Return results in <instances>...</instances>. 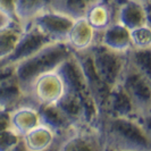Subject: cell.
I'll list each match as a JSON object with an SVG mask.
<instances>
[{"label": "cell", "instance_id": "obj_25", "mask_svg": "<svg viewBox=\"0 0 151 151\" xmlns=\"http://www.w3.org/2000/svg\"><path fill=\"white\" fill-rule=\"evenodd\" d=\"M21 137L12 129L0 132V151H10L21 142Z\"/></svg>", "mask_w": 151, "mask_h": 151}, {"label": "cell", "instance_id": "obj_1", "mask_svg": "<svg viewBox=\"0 0 151 151\" xmlns=\"http://www.w3.org/2000/svg\"><path fill=\"white\" fill-rule=\"evenodd\" d=\"M108 151H150V125L136 118L105 117L98 122Z\"/></svg>", "mask_w": 151, "mask_h": 151}, {"label": "cell", "instance_id": "obj_15", "mask_svg": "<svg viewBox=\"0 0 151 151\" xmlns=\"http://www.w3.org/2000/svg\"><path fill=\"white\" fill-rule=\"evenodd\" d=\"M40 124L39 109L29 102L17 106L9 113V127L21 139Z\"/></svg>", "mask_w": 151, "mask_h": 151}, {"label": "cell", "instance_id": "obj_9", "mask_svg": "<svg viewBox=\"0 0 151 151\" xmlns=\"http://www.w3.org/2000/svg\"><path fill=\"white\" fill-rule=\"evenodd\" d=\"M74 55H75L76 59H77L80 66L82 68L84 77H85L86 83L89 85V89H90V92L91 94H92L94 105H96L97 110H98V122H99L100 117L102 116V114L105 111L107 99H108L110 90L107 88L105 84L102 83V81L97 75L88 51L81 53H74Z\"/></svg>", "mask_w": 151, "mask_h": 151}, {"label": "cell", "instance_id": "obj_19", "mask_svg": "<svg viewBox=\"0 0 151 151\" xmlns=\"http://www.w3.org/2000/svg\"><path fill=\"white\" fill-rule=\"evenodd\" d=\"M58 137L49 127L40 124L35 129L22 137V142L26 151H47L52 147Z\"/></svg>", "mask_w": 151, "mask_h": 151}, {"label": "cell", "instance_id": "obj_23", "mask_svg": "<svg viewBox=\"0 0 151 151\" xmlns=\"http://www.w3.org/2000/svg\"><path fill=\"white\" fill-rule=\"evenodd\" d=\"M127 65L151 78V49H129L126 52Z\"/></svg>", "mask_w": 151, "mask_h": 151}, {"label": "cell", "instance_id": "obj_7", "mask_svg": "<svg viewBox=\"0 0 151 151\" xmlns=\"http://www.w3.org/2000/svg\"><path fill=\"white\" fill-rule=\"evenodd\" d=\"M51 43L53 42L50 39L45 37L34 25H31L30 27H27L23 32L22 37L18 40L13 52L7 58L0 61V65L15 67L19 63L30 58L31 56L35 55L41 49H43L45 47Z\"/></svg>", "mask_w": 151, "mask_h": 151}, {"label": "cell", "instance_id": "obj_22", "mask_svg": "<svg viewBox=\"0 0 151 151\" xmlns=\"http://www.w3.org/2000/svg\"><path fill=\"white\" fill-rule=\"evenodd\" d=\"M24 30L16 23H12L0 30V61L13 52Z\"/></svg>", "mask_w": 151, "mask_h": 151}, {"label": "cell", "instance_id": "obj_12", "mask_svg": "<svg viewBox=\"0 0 151 151\" xmlns=\"http://www.w3.org/2000/svg\"><path fill=\"white\" fill-rule=\"evenodd\" d=\"M25 102V96L15 75V67L0 65V109L13 110Z\"/></svg>", "mask_w": 151, "mask_h": 151}, {"label": "cell", "instance_id": "obj_14", "mask_svg": "<svg viewBox=\"0 0 151 151\" xmlns=\"http://www.w3.org/2000/svg\"><path fill=\"white\" fill-rule=\"evenodd\" d=\"M121 1H92L85 19L97 34L102 33L110 25L117 23V12Z\"/></svg>", "mask_w": 151, "mask_h": 151}, {"label": "cell", "instance_id": "obj_24", "mask_svg": "<svg viewBox=\"0 0 151 151\" xmlns=\"http://www.w3.org/2000/svg\"><path fill=\"white\" fill-rule=\"evenodd\" d=\"M131 49L147 50L151 49V26L145 25L129 31Z\"/></svg>", "mask_w": 151, "mask_h": 151}, {"label": "cell", "instance_id": "obj_4", "mask_svg": "<svg viewBox=\"0 0 151 151\" xmlns=\"http://www.w3.org/2000/svg\"><path fill=\"white\" fill-rule=\"evenodd\" d=\"M93 68L109 90L121 84L127 66L126 53H118L97 42L88 50Z\"/></svg>", "mask_w": 151, "mask_h": 151}, {"label": "cell", "instance_id": "obj_11", "mask_svg": "<svg viewBox=\"0 0 151 151\" xmlns=\"http://www.w3.org/2000/svg\"><path fill=\"white\" fill-rule=\"evenodd\" d=\"M74 21L59 13L52 12L48 8L43 14L39 16L33 22L38 30H40L45 37L50 39L52 42H65Z\"/></svg>", "mask_w": 151, "mask_h": 151}, {"label": "cell", "instance_id": "obj_18", "mask_svg": "<svg viewBox=\"0 0 151 151\" xmlns=\"http://www.w3.org/2000/svg\"><path fill=\"white\" fill-rule=\"evenodd\" d=\"M49 1H14V14L16 23L25 31L45 10H48Z\"/></svg>", "mask_w": 151, "mask_h": 151}, {"label": "cell", "instance_id": "obj_17", "mask_svg": "<svg viewBox=\"0 0 151 151\" xmlns=\"http://www.w3.org/2000/svg\"><path fill=\"white\" fill-rule=\"evenodd\" d=\"M98 42L115 52L126 53L131 49L129 31L121 24L115 23L98 34Z\"/></svg>", "mask_w": 151, "mask_h": 151}, {"label": "cell", "instance_id": "obj_28", "mask_svg": "<svg viewBox=\"0 0 151 151\" xmlns=\"http://www.w3.org/2000/svg\"><path fill=\"white\" fill-rule=\"evenodd\" d=\"M10 151H26V149H25V147H24V144H23L22 140H21V142L17 144L14 149H12Z\"/></svg>", "mask_w": 151, "mask_h": 151}, {"label": "cell", "instance_id": "obj_3", "mask_svg": "<svg viewBox=\"0 0 151 151\" xmlns=\"http://www.w3.org/2000/svg\"><path fill=\"white\" fill-rule=\"evenodd\" d=\"M57 72L59 73V75L64 81L65 92L74 96L81 101V104L83 105L85 109L89 124L97 127L98 110L94 105V101L89 89V85L86 83V80L84 77L82 68L76 59L74 52L58 68Z\"/></svg>", "mask_w": 151, "mask_h": 151}, {"label": "cell", "instance_id": "obj_16", "mask_svg": "<svg viewBox=\"0 0 151 151\" xmlns=\"http://www.w3.org/2000/svg\"><path fill=\"white\" fill-rule=\"evenodd\" d=\"M98 42V34L90 26L85 18L73 23L66 38V45L74 53L85 52Z\"/></svg>", "mask_w": 151, "mask_h": 151}, {"label": "cell", "instance_id": "obj_27", "mask_svg": "<svg viewBox=\"0 0 151 151\" xmlns=\"http://www.w3.org/2000/svg\"><path fill=\"white\" fill-rule=\"evenodd\" d=\"M12 23H14L12 21V18L7 15V14H5L4 12H2V9L0 8V30L1 29H4V27H6L8 25H10ZM17 24V23H16Z\"/></svg>", "mask_w": 151, "mask_h": 151}, {"label": "cell", "instance_id": "obj_26", "mask_svg": "<svg viewBox=\"0 0 151 151\" xmlns=\"http://www.w3.org/2000/svg\"><path fill=\"white\" fill-rule=\"evenodd\" d=\"M9 110L0 109V132L10 129L9 127Z\"/></svg>", "mask_w": 151, "mask_h": 151}, {"label": "cell", "instance_id": "obj_2", "mask_svg": "<svg viewBox=\"0 0 151 151\" xmlns=\"http://www.w3.org/2000/svg\"><path fill=\"white\" fill-rule=\"evenodd\" d=\"M73 51L65 42H53L15 66V75L24 96L37 78L58 70Z\"/></svg>", "mask_w": 151, "mask_h": 151}, {"label": "cell", "instance_id": "obj_29", "mask_svg": "<svg viewBox=\"0 0 151 151\" xmlns=\"http://www.w3.org/2000/svg\"><path fill=\"white\" fill-rule=\"evenodd\" d=\"M105 151H108V150H106V149H105Z\"/></svg>", "mask_w": 151, "mask_h": 151}, {"label": "cell", "instance_id": "obj_5", "mask_svg": "<svg viewBox=\"0 0 151 151\" xmlns=\"http://www.w3.org/2000/svg\"><path fill=\"white\" fill-rule=\"evenodd\" d=\"M121 85L134 105L137 115L143 119H151V78L126 66Z\"/></svg>", "mask_w": 151, "mask_h": 151}, {"label": "cell", "instance_id": "obj_21", "mask_svg": "<svg viewBox=\"0 0 151 151\" xmlns=\"http://www.w3.org/2000/svg\"><path fill=\"white\" fill-rule=\"evenodd\" d=\"M91 2L85 0H52L49 1L48 8L75 22L85 17Z\"/></svg>", "mask_w": 151, "mask_h": 151}, {"label": "cell", "instance_id": "obj_20", "mask_svg": "<svg viewBox=\"0 0 151 151\" xmlns=\"http://www.w3.org/2000/svg\"><path fill=\"white\" fill-rule=\"evenodd\" d=\"M39 113L41 124L49 127L58 137H65L73 129H76L56 106L39 108Z\"/></svg>", "mask_w": 151, "mask_h": 151}, {"label": "cell", "instance_id": "obj_10", "mask_svg": "<svg viewBox=\"0 0 151 151\" xmlns=\"http://www.w3.org/2000/svg\"><path fill=\"white\" fill-rule=\"evenodd\" d=\"M117 23L129 31L145 25L151 26V2L149 0L121 1L117 12Z\"/></svg>", "mask_w": 151, "mask_h": 151}, {"label": "cell", "instance_id": "obj_6", "mask_svg": "<svg viewBox=\"0 0 151 151\" xmlns=\"http://www.w3.org/2000/svg\"><path fill=\"white\" fill-rule=\"evenodd\" d=\"M65 93L64 81L56 70L37 78L25 94V101L37 108L55 106Z\"/></svg>", "mask_w": 151, "mask_h": 151}, {"label": "cell", "instance_id": "obj_8", "mask_svg": "<svg viewBox=\"0 0 151 151\" xmlns=\"http://www.w3.org/2000/svg\"><path fill=\"white\" fill-rule=\"evenodd\" d=\"M58 151H105V143L98 127L84 125L65 136Z\"/></svg>", "mask_w": 151, "mask_h": 151}, {"label": "cell", "instance_id": "obj_13", "mask_svg": "<svg viewBox=\"0 0 151 151\" xmlns=\"http://www.w3.org/2000/svg\"><path fill=\"white\" fill-rule=\"evenodd\" d=\"M110 117V118H136L140 119L145 124L150 125V121L141 118L137 113L134 105L132 104L129 96L125 93L121 85H117L110 90L109 96L107 99V104L105 107V111L102 114L101 118ZM99 119V121H100Z\"/></svg>", "mask_w": 151, "mask_h": 151}]
</instances>
